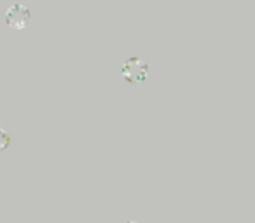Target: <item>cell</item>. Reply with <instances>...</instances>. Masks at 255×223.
Listing matches in <instances>:
<instances>
[{
    "instance_id": "1",
    "label": "cell",
    "mask_w": 255,
    "mask_h": 223,
    "mask_svg": "<svg viewBox=\"0 0 255 223\" xmlns=\"http://www.w3.org/2000/svg\"><path fill=\"white\" fill-rule=\"evenodd\" d=\"M119 75L123 78L124 84L128 85H142L147 82L150 75V67L147 63L145 58L136 56V54H129L124 58L123 63L119 67Z\"/></svg>"
},
{
    "instance_id": "2",
    "label": "cell",
    "mask_w": 255,
    "mask_h": 223,
    "mask_svg": "<svg viewBox=\"0 0 255 223\" xmlns=\"http://www.w3.org/2000/svg\"><path fill=\"white\" fill-rule=\"evenodd\" d=\"M4 19L7 23L9 28L14 30H23L30 25V21L33 19V12L30 11L26 5L23 4H14L5 11Z\"/></svg>"
},
{
    "instance_id": "3",
    "label": "cell",
    "mask_w": 255,
    "mask_h": 223,
    "mask_svg": "<svg viewBox=\"0 0 255 223\" xmlns=\"http://www.w3.org/2000/svg\"><path fill=\"white\" fill-rule=\"evenodd\" d=\"M11 140H12V136L9 135L4 128H0V152H4V150L11 145Z\"/></svg>"
}]
</instances>
